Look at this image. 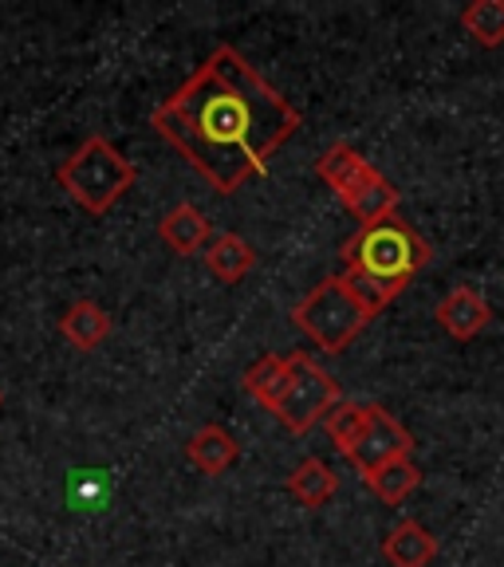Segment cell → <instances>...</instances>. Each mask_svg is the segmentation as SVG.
I'll return each instance as SVG.
<instances>
[{
    "instance_id": "1",
    "label": "cell",
    "mask_w": 504,
    "mask_h": 567,
    "mask_svg": "<svg viewBox=\"0 0 504 567\" xmlns=\"http://www.w3.org/2000/svg\"><path fill=\"white\" fill-rule=\"evenodd\" d=\"M151 126L217 194H237L268 174L272 154L300 131V111L237 48L222 44L154 106Z\"/></svg>"
},
{
    "instance_id": "2",
    "label": "cell",
    "mask_w": 504,
    "mask_h": 567,
    "mask_svg": "<svg viewBox=\"0 0 504 567\" xmlns=\"http://www.w3.org/2000/svg\"><path fill=\"white\" fill-rule=\"evenodd\" d=\"M430 245L418 229H410L402 217H387V221L363 225L351 240H343L339 260L343 272H363L379 280L382 288L399 296L425 265H430Z\"/></svg>"
},
{
    "instance_id": "3",
    "label": "cell",
    "mask_w": 504,
    "mask_h": 567,
    "mask_svg": "<svg viewBox=\"0 0 504 567\" xmlns=\"http://www.w3.org/2000/svg\"><path fill=\"white\" fill-rule=\"evenodd\" d=\"M55 182L68 189V197L80 209H88L91 217H103L134 189L138 166L111 138L91 134V138L80 142V151L60 162Z\"/></svg>"
},
{
    "instance_id": "4",
    "label": "cell",
    "mask_w": 504,
    "mask_h": 567,
    "mask_svg": "<svg viewBox=\"0 0 504 567\" xmlns=\"http://www.w3.org/2000/svg\"><path fill=\"white\" fill-rule=\"evenodd\" d=\"M292 323L319 347L323 354H339L347 343L359 339V331L371 323L359 300L347 292L343 276H323V280L292 308Z\"/></svg>"
},
{
    "instance_id": "5",
    "label": "cell",
    "mask_w": 504,
    "mask_h": 567,
    "mask_svg": "<svg viewBox=\"0 0 504 567\" xmlns=\"http://www.w3.org/2000/svg\"><path fill=\"white\" fill-rule=\"evenodd\" d=\"M288 363H292V382H288V394H284L276 417L284 422V430L308 434L311 425L323 422L343 402V390H339V382L308 351L288 354Z\"/></svg>"
},
{
    "instance_id": "6",
    "label": "cell",
    "mask_w": 504,
    "mask_h": 567,
    "mask_svg": "<svg viewBox=\"0 0 504 567\" xmlns=\"http://www.w3.org/2000/svg\"><path fill=\"white\" fill-rule=\"evenodd\" d=\"M399 457H414V437H410V430L390 414V410L367 406V430H363L359 450L351 453V465L367 477V473L382 470L387 461H399Z\"/></svg>"
},
{
    "instance_id": "7",
    "label": "cell",
    "mask_w": 504,
    "mask_h": 567,
    "mask_svg": "<svg viewBox=\"0 0 504 567\" xmlns=\"http://www.w3.org/2000/svg\"><path fill=\"white\" fill-rule=\"evenodd\" d=\"M438 323H442L445 336H453L457 343H470L473 336H481V331L493 323V308H488V300L477 292V288H470V284H457L453 292L442 296V303L434 308Z\"/></svg>"
},
{
    "instance_id": "8",
    "label": "cell",
    "mask_w": 504,
    "mask_h": 567,
    "mask_svg": "<svg viewBox=\"0 0 504 567\" xmlns=\"http://www.w3.org/2000/svg\"><path fill=\"white\" fill-rule=\"evenodd\" d=\"M339 202L347 205V213H351L354 221L374 225V221H387V217H399L402 194L394 189L390 177H382L379 169H371L359 186H351L347 194H339Z\"/></svg>"
},
{
    "instance_id": "9",
    "label": "cell",
    "mask_w": 504,
    "mask_h": 567,
    "mask_svg": "<svg viewBox=\"0 0 504 567\" xmlns=\"http://www.w3.org/2000/svg\"><path fill=\"white\" fill-rule=\"evenodd\" d=\"M158 237L177 257H194V252H205V245L213 240V225L197 205L182 202L158 221Z\"/></svg>"
},
{
    "instance_id": "10",
    "label": "cell",
    "mask_w": 504,
    "mask_h": 567,
    "mask_svg": "<svg viewBox=\"0 0 504 567\" xmlns=\"http://www.w3.org/2000/svg\"><path fill=\"white\" fill-rule=\"evenodd\" d=\"M186 457H189V465H194V470L205 473V477H222V473H229L233 465H237L240 445H237V437L225 430V425L209 422L186 442Z\"/></svg>"
},
{
    "instance_id": "11",
    "label": "cell",
    "mask_w": 504,
    "mask_h": 567,
    "mask_svg": "<svg viewBox=\"0 0 504 567\" xmlns=\"http://www.w3.org/2000/svg\"><path fill=\"white\" fill-rule=\"evenodd\" d=\"M382 556L390 567H430L438 556V540L418 520H399L382 540Z\"/></svg>"
},
{
    "instance_id": "12",
    "label": "cell",
    "mask_w": 504,
    "mask_h": 567,
    "mask_svg": "<svg viewBox=\"0 0 504 567\" xmlns=\"http://www.w3.org/2000/svg\"><path fill=\"white\" fill-rule=\"evenodd\" d=\"M205 268H209L213 280L222 284H237L245 280L253 268H257V252H253V245H248L245 237H237V233H222V237H213L209 245H205Z\"/></svg>"
},
{
    "instance_id": "13",
    "label": "cell",
    "mask_w": 504,
    "mask_h": 567,
    "mask_svg": "<svg viewBox=\"0 0 504 567\" xmlns=\"http://www.w3.org/2000/svg\"><path fill=\"white\" fill-rule=\"evenodd\" d=\"M60 336L68 339L75 351H95L111 336V316L106 308H99L95 300H75L60 316Z\"/></svg>"
},
{
    "instance_id": "14",
    "label": "cell",
    "mask_w": 504,
    "mask_h": 567,
    "mask_svg": "<svg viewBox=\"0 0 504 567\" xmlns=\"http://www.w3.org/2000/svg\"><path fill=\"white\" fill-rule=\"evenodd\" d=\"M288 382H292V363L280 359V354H260L257 363L245 371V390L272 414L280 410L284 394H288Z\"/></svg>"
},
{
    "instance_id": "15",
    "label": "cell",
    "mask_w": 504,
    "mask_h": 567,
    "mask_svg": "<svg viewBox=\"0 0 504 567\" xmlns=\"http://www.w3.org/2000/svg\"><path fill=\"white\" fill-rule=\"evenodd\" d=\"M288 493H292L304 508H323L331 496L339 493V477L331 473L328 461L304 457L292 470V477H288Z\"/></svg>"
},
{
    "instance_id": "16",
    "label": "cell",
    "mask_w": 504,
    "mask_h": 567,
    "mask_svg": "<svg viewBox=\"0 0 504 567\" xmlns=\"http://www.w3.org/2000/svg\"><path fill=\"white\" fill-rule=\"evenodd\" d=\"M316 169H319V177L336 189V194H347V189L359 186L374 166L363 158V154L354 151V146H347V142H331L328 151H323V158L316 162Z\"/></svg>"
},
{
    "instance_id": "17",
    "label": "cell",
    "mask_w": 504,
    "mask_h": 567,
    "mask_svg": "<svg viewBox=\"0 0 504 567\" xmlns=\"http://www.w3.org/2000/svg\"><path fill=\"white\" fill-rule=\"evenodd\" d=\"M363 485L379 496L382 505H402V501L422 485V470L414 465V457H399V461H387L382 470L367 473Z\"/></svg>"
},
{
    "instance_id": "18",
    "label": "cell",
    "mask_w": 504,
    "mask_h": 567,
    "mask_svg": "<svg viewBox=\"0 0 504 567\" xmlns=\"http://www.w3.org/2000/svg\"><path fill=\"white\" fill-rule=\"evenodd\" d=\"M461 28L470 40L481 48H501L504 44V0H473L461 9Z\"/></svg>"
},
{
    "instance_id": "19",
    "label": "cell",
    "mask_w": 504,
    "mask_h": 567,
    "mask_svg": "<svg viewBox=\"0 0 504 567\" xmlns=\"http://www.w3.org/2000/svg\"><path fill=\"white\" fill-rule=\"evenodd\" d=\"M323 425H328V437H331V445H336V453H343V457L351 461V453L359 450V442H363L367 406H363V402H347L343 399L328 417H323Z\"/></svg>"
},
{
    "instance_id": "20",
    "label": "cell",
    "mask_w": 504,
    "mask_h": 567,
    "mask_svg": "<svg viewBox=\"0 0 504 567\" xmlns=\"http://www.w3.org/2000/svg\"><path fill=\"white\" fill-rule=\"evenodd\" d=\"M339 276H343L347 292L359 300V308H363L371 319L379 316V311H387L390 300H394V292H390V288H382L379 280H371V276H363V272H339Z\"/></svg>"
},
{
    "instance_id": "21",
    "label": "cell",
    "mask_w": 504,
    "mask_h": 567,
    "mask_svg": "<svg viewBox=\"0 0 504 567\" xmlns=\"http://www.w3.org/2000/svg\"><path fill=\"white\" fill-rule=\"evenodd\" d=\"M0 402H4V390H0Z\"/></svg>"
}]
</instances>
